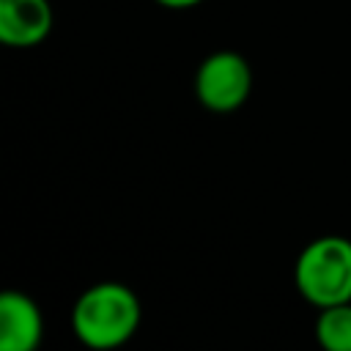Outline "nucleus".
Here are the masks:
<instances>
[{"mask_svg":"<svg viewBox=\"0 0 351 351\" xmlns=\"http://www.w3.org/2000/svg\"><path fill=\"white\" fill-rule=\"evenodd\" d=\"M140 324V299L123 282H96L77 299L71 326L88 348H118Z\"/></svg>","mask_w":351,"mask_h":351,"instance_id":"f257e3e1","label":"nucleus"},{"mask_svg":"<svg viewBox=\"0 0 351 351\" xmlns=\"http://www.w3.org/2000/svg\"><path fill=\"white\" fill-rule=\"evenodd\" d=\"M293 282L315 307L351 302V239L321 236L310 241L296 258Z\"/></svg>","mask_w":351,"mask_h":351,"instance_id":"f03ea898","label":"nucleus"},{"mask_svg":"<svg viewBox=\"0 0 351 351\" xmlns=\"http://www.w3.org/2000/svg\"><path fill=\"white\" fill-rule=\"evenodd\" d=\"M252 90L250 63L230 49L208 55L195 74V96L211 112H233L239 110Z\"/></svg>","mask_w":351,"mask_h":351,"instance_id":"7ed1b4c3","label":"nucleus"},{"mask_svg":"<svg viewBox=\"0 0 351 351\" xmlns=\"http://www.w3.org/2000/svg\"><path fill=\"white\" fill-rule=\"evenodd\" d=\"M44 337V315L22 291L0 296V351H33Z\"/></svg>","mask_w":351,"mask_h":351,"instance_id":"20e7f679","label":"nucleus"},{"mask_svg":"<svg viewBox=\"0 0 351 351\" xmlns=\"http://www.w3.org/2000/svg\"><path fill=\"white\" fill-rule=\"evenodd\" d=\"M52 30L49 0H0V41L27 49L41 44Z\"/></svg>","mask_w":351,"mask_h":351,"instance_id":"39448f33","label":"nucleus"},{"mask_svg":"<svg viewBox=\"0 0 351 351\" xmlns=\"http://www.w3.org/2000/svg\"><path fill=\"white\" fill-rule=\"evenodd\" d=\"M315 337L326 351H351V302L321 307Z\"/></svg>","mask_w":351,"mask_h":351,"instance_id":"423d86ee","label":"nucleus"},{"mask_svg":"<svg viewBox=\"0 0 351 351\" xmlns=\"http://www.w3.org/2000/svg\"><path fill=\"white\" fill-rule=\"evenodd\" d=\"M159 5H165V8H176V11H184V8H192V5H197V3H203V0H156Z\"/></svg>","mask_w":351,"mask_h":351,"instance_id":"0eeeda50","label":"nucleus"}]
</instances>
